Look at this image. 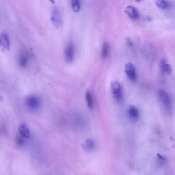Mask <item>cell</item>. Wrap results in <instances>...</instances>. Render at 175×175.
Listing matches in <instances>:
<instances>
[{"mask_svg":"<svg viewBox=\"0 0 175 175\" xmlns=\"http://www.w3.org/2000/svg\"><path fill=\"white\" fill-rule=\"evenodd\" d=\"M111 88L115 98L117 100L120 99L122 95L121 86L120 83L117 81H113L111 83Z\"/></svg>","mask_w":175,"mask_h":175,"instance_id":"obj_2","label":"cell"},{"mask_svg":"<svg viewBox=\"0 0 175 175\" xmlns=\"http://www.w3.org/2000/svg\"><path fill=\"white\" fill-rule=\"evenodd\" d=\"M26 103L29 107L32 109L37 108L40 105V102L37 97L30 96L27 99Z\"/></svg>","mask_w":175,"mask_h":175,"instance_id":"obj_7","label":"cell"},{"mask_svg":"<svg viewBox=\"0 0 175 175\" xmlns=\"http://www.w3.org/2000/svg\"><path fill=\"white\" fill-rule=\"evenodd\" d=\"M94 143L92 140L88 139L86 140L83 147L86 151H90L94 148Z\"/></svg>","mask_w":175,"mask_h":175,"instance_id":"obj_13","label":"cell"},{"mask_svg":"<svg viewBox=\"0 0 175 175\" xmlns=\"http://www.w3.org/2000/svg\"><path fill=\"white\" fill-rule=\"evenodd\" d=\"M51 20L54 26L59 28L61 23V15L57 9L54 8L52 12Z\"/></svg>","mask_w":175,"mask_h":175,"instance_id":"obj_5","label":"cell"},{"mask_svg":"<svg viewBox=\"0 0 175 175\" xmlns=\"http://www.w3.org/2000/svg\"><path fill=\"white\" fill-rule=\"evenodd\" d=\"M72 10L75 12H78L80 9V3L79 1L77 0H74L72 2Z\"/></svg>","mask_w":175,"mask_h":175,"instance_id":"obj_17","label":"cell"},{"mask_svg":"<svg viewBox=\"0 0 175 175\" xmlns=\"http://www.w3.org/2000/svg\"><path fill=\"white\" fill-rule=\"evenodd\" d=\"M17 145L18 146L21 147L23 146L24 144V140L21 136H18L16 140Z\"/></svg>","mask_w":175,"mask_h":175,"instance_id":"obj_18","label":"cell"},{"mask_svg":"<svg viewBox=\"0 0 175 175\" xmlns=\"http://www.w3.org/2000/svg\"><path fill=\"white\" fill-rule=\"evenodd\" d=\"M126 42L127 45L128 46L131 47L133 46V43L132 42L131 40L129 37L127 38L126 39Z\"/></svg>","mask_w":175,"mask_h":175,"instance_id":"obj_19","label":"cell"},{"mask_svg":"<svg viewBox=\"0 0 175 175\" xmlns=\"http://www.w3.org/2000/svg\"><path fill=\"white\" fill-rule=\"evenodd\" d=\"M160 67L161 70L165 74L169 75L171 73L172 69L171 65L167 64L166 61L165 59L161 60Z\"/></svg>","mask_w":175,"mask_h":175,"instance_id":"obj_10","label":"cell"},{"mask_svg":"<svg viewBox=\"0 0 175 175\" xmlns=\"http://www.w3.org/2000/svg\"><path fill=\"white\" fill-rule=\"evenodd\" d=\"M128 113L131 119L135 120L138 119L139 113L137 108L135 106L131 105L129 108Z\"/></svg>","mask_w":175,"mask_h":175,"instance_id":"obj_11","label":"cell"},{"mask_svg":"<svg viewBox=\"0 0 175 175\" xmlns=\"http://www.w3.org/2000/svg\"><path fill=\"white\" fill-rule=\"evenodd\" d=\"M28 58L26 56L23 55H21L19 58V65L22 67H26L28 65Z\"/></svg>","mask_w":175,"mask_h":175,"instance_id":"obj_16","label":"cell"},{"mask_svg":"<svg viewBox=\"0 0 175 175\" xmlns=\"http://www.w3.org/2000/svg\"><path fill=\"white\" fill-rule=\"evenodd\" d=\"M0 46L4 49L8 50L10 47V38L7 34L3 33L0 35Z\"/></svg>","mask_w":175,"mask_h":175,"instance_id":"obj_6","label":"cell"},{"mask_svg":"<svg viewBox=\"0 0 175 175\" xmlns=\"http://www.w3.org/2000/svg\"><path fill=\"white\" fill-rule=\"evenodd\" d=\"M125 12L128 16L133 19H137L139 17V13L135 7L132 6H127L125 9Z\"/></svg>","mask_w":175,"mask_h":175,"instance_id":"obj_4","label":"cell"},{"mask_svg":"<svg viewBox=\"0 0 175 175\" xmlns=\"http://www.w3.org/2000/svg\"><path fill=\"white\" fill-rule=\"evenodd\" d=\"M124 71L130 80L133 81L137 80V72L135 67L132 63L129 62L126 64L125 65Z\"/></svg>","mask_w":175,"mask_h":175,"instance_id":"obj_1","label":"cell"},{"mask_svg":"<svg viewBox=\"0 0 175 175\" xmlns=\"http://www.w3.org/2000/svg\"><path fill=\"white\" fill-rule=\"evenodd\" d=\"M109 50H110V47L108 43L106 42L104 43L102 51V56L104 59H105L108 57Z\"/></svg>","mask_w":175,"mask_h":175,"instance_id":"obj_12","label":"cell"},{"mask_svg":"<svg viewBox=\"0 0 175 175\" xmlns=\"http://www.w3.org/2000/svg\"><path fill=\"white\" fill-rule=\"evenodd\" d=\"M19 131L20 135L23 137L27 138H30V132L28 127L26 124H21L19 127Z\"/></svg>","mask_w":175,"mask_h":175,"instance_id":"obj_9","label":"cell"},{"mask_svg":"<svg viewBox=\"0 0 175 175\" xmlns=\"http://www.w3.org/2000/svg\"><path fill=\"white\" fill-rule=\"evenodd\" d=\"M74 53V47L72 43L68 45L65 49V57L66 61L68 63L72 62L73 60Z\"/></svg>","mask_w":175,"mask_h":175,"instance_id":"obj_3","label":"cell"},{"mask_svg":"<svg viewBox=\"0 0 175 175\" xmlns=\"http://www.w3.org/2000/svg\"><path fill=\"white\" fill-rule=\"evenodd\" d=\"M146 20L147 21L151 22L152 20V18L150 16H147L146 17Z\"/></svg>","mask_w":175,"mask_h":175,"instance_id":"obj_20","label":"cell"},{"mask_svg":"<svg viewBox=\"0 0 175 175\" xmlns=\"http://www.w3.org/2000/svg\"><path fill=\"white\" fill-rule=\"evenodd\" d=\"M86 99L89 108H92L93 100L92 95L89 92H87L86 94Z\"/></svg>","mask_w":175,"mask_h":175,"instance_id":"obj_15","label":"cell"},{"mask_svg":"<svg viewBox=\"0 0 175 175\" xmlns=\"http://www.w3.org/2000/svg\"><path fill=\"white\" fill-rule=\"evenodd\" d=\"M156 4L158 7L162 9H167L170 7V4L168 1L158 0L156 1Z\"/></svg>","mask_w":175,"mask_h":175,"instance_id":"obj_14","label":"cell"},{"mask_svg":"<svg viewBox=\"0 0 175 175\" xmlns=\"http://www.w3.org/2000/svg\"><path fill=\"white\" fill-rule=\"evenodd\" d=\"M158 95L163 104L166 106H169L170 103V99L169 95L166 92L162 89L159 90Z\"/></svg>","mask_w":175,"mask_h":175,"instance_id":"obj_8","label":"cell"}]
</instances>
